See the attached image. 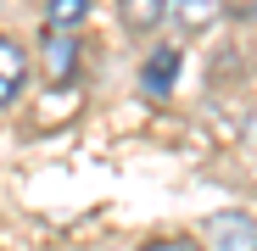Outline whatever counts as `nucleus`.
Wrapping results in <instances>:
<instances>
[{"label": "nucleus", "instance_id": "nucleus-1", "mask_svg": "<svg viewBox=\"0 0 257 251\" xmlns=\"http://www.w3.org/2000/svg\"><path fill=\"white\" fill-rule=\"evenodd\" d=\"M207 251H257V218H246V212H212L207 218Z\"/></svg>", "mask_w": 257, "mask_h": 251}, {"label": "nucleus", "instance_id": "nucleus-2", "mask_svg": "<svg viewBox=\"0 0 257 251\" xmlns=\"http://www.w3.org/2000/svg\"><path fill=\"white\" fill-rule=\"evenodd\" d=\"M39 62H45V78L51 84H67L78 73V39L67 28H51L45 34V45H39Z\"/></svg>", "mask_w": 257, "mask_h": 251}, {"label": "nucleus", "instance_id": "nucleus-3", "mask_svg": "<svg viewBox=\"0 0 257 251\" xmlns=\"http://www.w3.org/2000/svg\"><path fill=\"white\" fill-rule=\"evenodd\" d=\"M23 90H28V51L12 34H0V106H12Z\"/></svg>", "mask_w": 257, "mask_h": 251}, {"label": "nucleus", "instance_id": "nucleus-4", "mask_svg": "<svg viewBox=\"0 0 257 251\" xmlns=\"http://www.w3.org/2000/svg\"><path fill=\"white\" fill-rule=\"evenodd\" d=\"M218 12H224V0H168V17H174L185 34L212 28V23H218Z\"/></svg>", "mask_w": 257, "mask_h": 251}, {"label": "nucleus", "instance_id": "nucleus-5", "mask_svg": "<svg viewBox=\"0 0 257 251\" xmlns=\"http://www.w3.org/2000/svg\"><path fill=\"white\" fill-rule=\"evenodd\" d=\"M117 12H123L128 34H151V28L168 23V0H117Z\"/></svg>", "mask_w": 257, "mask_h": 251}, {"label": "nucleus", "instance_id": "nucleus-6", "mask_svg": "<svg viewBox=\"0 0 257 251\" xmlns=\"http://www.w3.org/2000/svg\"><path fill=\"white\" fill-rule=\"evenodd\" d=\"M174 78H179V51H174V45H157V56L146 62L140 84H146L151 95H168V90H174Z\"/></svg>", "mask_w": 257, "mask_h": 251}, {"label": "nucleus", "instance_id": "nucleus-7", "mask_svg": "<svg viewBox=\"0 0 257 251\" xmlns=\"http://www.w3.org/2000/svg\"><path fill=\"white\" fill-rule=\"evenodd\" d=\"M84 17H90V0H51V6H45V28H78Z\"/></svg>", "mask_w": 257, "mask_h": 251}, {"label": "nucleus", "instance_id": "nucleus-8", "mask_svg": "<svg viewBox=\"0 0 257 251\" xmlns=\"http://www.w3.org/2000/svg\"><path fill=\"white\" fill-rule=\"evenodd\" d=\"M140 251H207V245H196V240H151V245H140Z\"/></svg>", "mask_w": 257, "mask_h": 251}, {"label": "nucleus", "instance_id": "nucleus-9", "mask_svg": "<svg viewBox=\"0 0 257 251\" xmlns=\"http://www.w3.org/2000/svg\"><path fill=\"white\" fill-rule=\"evenodd\" d=\"M224 6H235V12H257V0H224Z\"/></svg>", "mask_w": 257, "mask_h": 251}, {"label": "nucleus", "instance_id": "nucleus-10", "mask_svg": "<svg viewBox=\"0 0 257 251\" xmlns=\"http://www.w3.org/2000/svg\"><path fill=\"white\" fill-rule=\"evenodd\" d=\"M251 145H257V117H251Z\"/></svg>", "mask_w": 257, "mask_h": 251}]
</instances>
